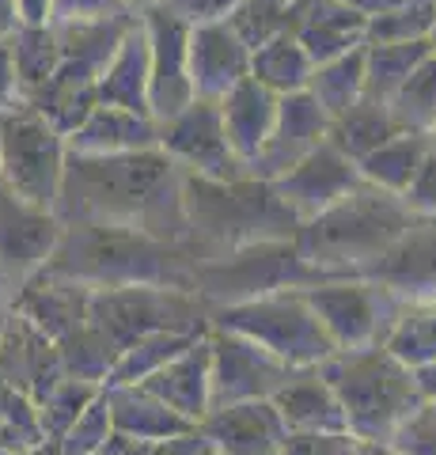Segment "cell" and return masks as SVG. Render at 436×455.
<instances>
[{
  "instance_id": "6da1fadb",
  "label": "cell",
  "mask_w": 436,
  "mask_h": 455,
  "mask_svg": "<svg viewBox=\"0 0 436 455\" xmlns=\"http://www.w3.org/2000/svg\"><path fill=\"white\" fill-rule=\"evenodd\" d=\"M61 224L133 228L163 243H190L182 171L160 148L122 156L68 152L58 209Z\"/></svg>"
},
{
  "instance_id": "7a4b0ae2",
  "label": "cell",
  "mask_w": 436,
  "mask_h": 455,
  "mask_svg": "<svg viewBox=\"0 0 436 455\" xmlns=\"http://www.w3.org/2000/svg\"><path fill=\"white\" fill-rule=\"evenodd\" d=\"M198 259L190 247L163 243L133 228L107 224H65V235L53 259L42 266L46 277H61L83 289H182L194 292Z\"/></svg>"
},
{
  "instance_id": "3957f363",
  "label": "cell",
  "mask_w": 436,
  "mask_h": 455,
  "mask_svg": "<svg viewBox=\"0 0 436 455\" xmlns=\"http://www.w3.org/2000/svg\"><path fill=\"white\" fill-rule=\"evenodd\" d=\"M182 197H186L190 220V254L198 262L224 259L232 251L273 243V239H297L300 220L277 197L273 182L262 179H198L182 175Z\"/></svg>"
},
{
  "instance_id": "277c9868",
  "label": "cell",
  "mask_w": 436,
  "mask_h": 455,
  "mask_svg": "<svg viewBox=\"0 0 436 455\" xmlns=\"http://www.w3.org/2000/svg\"><path fill=\"white\" fill-rule=\"evenodd\" d=\"M410 224L414 217L402 197L361 182L345 202L300 224L297 247L304 251L307 262L327 269L330 277H364L410 232Z\"/></svg>"
},
{
  "instance_id": "5b68a950",
  "label": "cell",
  "mask_w": 436,
  "mask_h": 455,
  "mask_svg": "<svg viewBox=\"0 0 436 455\" xmlns=\"http://www.w3.org/2000/svg\"><path fill=\"white\" fill-rule=\"evenodd\" d=\"M319 372L342 403L349 433L369 444H391L414 410L425 403L414 368H406L384 346L334 353L319 364Z\"/></svg>"
},
{
  "instance_id": "8992f818",
  "label": "cell",
  "mask_w": 436,
  "mask_h": 455,
  "mask_svg": "<svg viewBox=\"0 0 436 455\" xmlns=\"http://www.w3.org/2000/svg\"><path fill=\"white\" fill-rule=\"evenodd\" d=\"M327 281H342V277H330L327 269L307 262L297 239L255 243L224 254V259L198 262V269H194V292L209 304V311L262 300V296H277V292H304Z\"/></svg>"
},
{
  "instance_id": "52a82bcc",
  "label": "cell",
  "mask_w": 436,
  "mask_h": 455,
  "mask_svg": "<svg viewBox=\"0 0 436 455\" xmlns=\"http://www.w3.org/2000/svg\"><path fill=\"white\" fill-rule=\"evenodd\" d=\"M209 323L258 341L262 349H270L273 357H281L292 368H319L337 353L330 334L322 331L319 315L307 307L304 292H277V296H262V300L213 307Z\"/></svg>"
},
{
  "instance_id": "ba28073f",
  "label": "cell",
  "mask_w": 436,
  "mask_h": 455,
  "mask_svg": "<svg viewBox=\"0 0 436 455\" xmlns=\"http://www.w3.org/2000/svg\"><path fill=\"white\" fill-rule=\"evenodd\" d=\"M91 323L107 334L118 357L152 334H209V304L182 289H99L91 292Z\"/></svg>"
},
{
  "instance_id": "9c48e42d",
  "label": "cell",
  "mask_w": 436,
  "mask_h": 455,
  "mask_svg": "<svg viewBox=\"0 0 436 455\" xmlns=\"http://www.w3.org/2000/svg\"><path fill=\"white\" fill-rule=\"evenodd\" d=\"M68 140L38 110L20 107L0 122V187L38 209H58Z\"/></svg>"
},
{
  "instance_id": "30bf717a",
  "label": "cell",
  "mask_w": 436,
  "mask_h": 455,
  "mask_svg": "<svg viewBox=\"0 0 436 455\" xmlns=\"http://www.w3.org/2000/svg\"><path fill=\"white\" fill-rule=\"evenodd\" d=\"M304 300L319 315L337 353L384 346L406 307V300L369 277L315 284V289H304Z\"/></svg>"
},
{
  "instance_id": "8fae6325",
  "label": "cell",
  "mask_w": 436,
  "mask_h": 455,
  "mask_svg": "<svg viewBox=\"0 0 436 455\" xmlns=\"http://www.w3.org/2000/svg\"><path fill=\"white\" fill-rule=\"evenodd\" d=\"M160 152L182 175L217 179V182L247 179L243 160L232 152L228 133H224L220 103H213V99H194L175 118L160 122Z\"/></svg>"
},
{
  "instance_id": "7c38bea8",
  "label": "cell",
  "mask_w": 436,
  "mask_h": 455,
  "mask_svg": "<svg viewBox=\"0 0 436 455\" xmlns=\"http://www.w3.org/2000/svg\"><path fill=\"white\" fill-rule=\"evenodd\" d=\"M209 349H213V410L273 398L300 372V368L273 357L270 349H262L258 341L220 331V326L209 331Z\"/></svg>"
},
{
  "instance_id": "4fadbf2b",
  "label": "cell",
  "mask_w": 436,
  "mask_h": 455,
  "mask_svg": "<svg viewBox=\"0 0 436 455\" xmlns=\"http://www.w3.org/2000/svg\"><path fill=\"white\" fill-rule=\"evenodd\" d=\"M148 35V103H152V118L167 122L178 110H186L194 99V80H190V27L175 20L167 8H148L140 12Z\"/></svg>"
},
{
  "instance_id": "5bb4252c",
  "label": "cell",
  "mask_w": 436,
  "mask_h": 455,
  "mask_svg": "<svg viewBox=\"0 0 436 455\" xmlns=\"http://www.w3.org/2000/svg\"><path fill=\"white\" fill-rule=\"evenodd\" d=\"M65 235L58 212L23 202L0 187V281L20 284L42 274Z\"/></svg>"
},
{
  "instance_id": "9a60e30c",
  "label": "cell",
  "mask_w": 436,
  "mask_h": 455,
  "mask_svg": "<svg viewBox=\"0 0 436 455\" xmlns=\"http://www.w3.org/2000/svg\"><path fill=\"white\" fill-rule=\"evenodd\" d=\"M0 379L31 398L35 410L46 403V395L58 387L61 379H68L58 341L46 338L31 319H23L20 311H8V315L0 319Z\"/></svg>"
},
{
  "instance_id": "2e32d148",
  "label": "cell",
  "mask_w": 436,
  "mask_h": 455,
  "mask_svg": "<svg viewBox=\"0 0 436 455\" xmlns=\"http://www.w3.org/2000/svg\"><path fill=\"white\" fill-rule=\"evenodd\" d=\"M361 182H364L361 167L327 140V145H319L312 156H304L289 175H281L273 182V190H277L281 202L297 212V220L307 224V220H315L319 212L345 202Z\"/></svg>"
},
{
  "instance_id": "e0dca14e",
  "label": "cell",
  "mask_w": 436,
  "mask_h": 455,
  "mask_svg": "<svg viewBox=\"0 0 436 455\" xmlns=\"http://www.w3.org/2000/svg\"><path fill=\"white\" fill-rule=\"evenodd\" d=\"M330 140V114L315 103L312 92H297L281 99L273 133L266 140V148L258 152V160L250 164L247 175L262 182H277L281 175H289L304 156H312L319 145Z\"/></svg>"
},
{
  "instance_id": "ac0fdd59",
  "label": "cell",
  "mask_w": 436,
  "mask_h": 455,
  "mask_svg": "<svg viewBox=\"0 0 436 455\" xmlns=\"http://www.w3.org/2000/svg\"><path fill=\"white\" fill-rule=\"evenodd\" d=\"M198 433L220 455H281L289 425L277 414L273 398H258V403H235L213 410L198 425Z\"/></svg>"
},
{
  "instance_id": "d6986e66",
  "label": "cell",
  "mask_w": 436,
  "mask_h": 455,
  "mask_svg": "<svg viewBox=\"0 0 436 455\" xmlns=\"http://www.w3.org/2000/svg\"><path fill=\"white\" fill-rule=\"evenodd\" d=\"M364 277L379 281L406 304L436 300V220H414Z\"/></svg>"
},
{
  "instance_id": "ffe728a7",
  "label": "cell",
  "mask_w": 436,
  "mask_h": 455,
  "mask_svg": "<svg viewBox=\"0 0 436 455\" xmlns=\"http://www.w3.org/2000/svg\"><path fill=\"white\" fill-rule=\"evenodd\" d=\"M250 76V50L228 23H209L190 31V80L194 95L220 103Z\"/></svg>"
},
{
  "instance_id": "44dd1931",
  "label": "cell",
  "mask_w": 436,
  "mask_h": 455,
  "mask_svg": "<svg viewBox=\"0 0 436 455\" xmlns=\"http://www.w3.org/2000/svg\"><path fill=\"white\" fill-rule=\"evenodd\" d=\"M12 311H20L23 319H31L46 338L65 341L68 334H76L80 326L91 323V289L38 274L16 289Z\"/></svg>"
},
{
  "instance_id": "7402d4cb",
  "label": "cell",
  "mask_w": 436,
  "mask_h": 455,
  "mask_svg": "<svg viewBox=\"0 0 436 455\" xmlns=\"http://www.w3.org/2000/svg\"><path fill=\"white\" fill-rule=\"evenodd\" d=\"M140 387H148L156 398H163V403L178 410L186 421L202 425L213 414V349H209V334L202 341H194L182 357L160 368V372L145 379Z\"/></svg>"
},
{
  "instance_id": "603a6c76",
  "label": "cell",
  "mask_w": 436,
  "mask_h": 455,
  "mask_svg": "<svg viewBox=\"0 0 436 455\" xmlns=\"http://www.w3.org/2000/svg\"><path fill=\"white\" fill-rule=\"evenodd\" d=\"M292 35L300 38V46L315 65H327L369 42V20L342 0H304Z\"/></svg>"
},
{
  "instance_id": "cb8c5ba5",
  "label": "cell",
  "mask_w": 436,
  "mask_h": 455,
  "mask_svg": "<svg viewBox=\"0 0 436 455\" xmlns=\"http://www.w3.org/2000/svg\"><path fill=\"white\" fill-rule=\"evenodd\" d=\"M281 110V95H273L270 88H262L255 76H247L239 88H232L220 99V118H224V133H228L232 152L243 160V167L250 171V164L258 160V152L266 148V140L273 133Z\"/></svg>"
},
{
  "instance_id": "d4e9b609",
  "label": "cell",
  "mask_w": 436,
  "mask_h": 455,
  "mask_svg": "<svg viewBox=\"0 0 436 455\" xmlns=\"http://www.w3.org/2000/svg\"><path fill=\"white\" fill-rule=\"evenodd\" d=\"M140 148H160V122L122 107H95L80 130L68 133V152L80 156H122Z\"/></svg>"
},
{
  "instance_id": "484cf974",
  "label": "cell",
  "mask_w": 436,
  "mask_h": 455,
  "mask_svg": "<svg viewBox=\"0 0 436 455\" xmlns=\"http://www.w3.org/2000/svg\"><path fill=\"white\" fill-rule=\"evenodd\" d=\"M273 406L285 418L289 433H349L345 410L319 368H300L273 395Z\"/></svg>"
},
{
  "instance_id": "4316f807",
  "label": "cell",
  "mask_w": 436,
  "mask_h": 455,
  "mask_svg": "<svg viewBox=\"0 0 436 455\" xmlns=\"http://www.w3.org/2000/svg\"><path fill=\"white\" fill-rule=\"evenodd\" d=\"M107 403H110V421H115V433L125 440H178L198 433V425L186 421L156 398L148 387H103Z\"/></svg>"
},
{
  "instance_id": "83f0119b",
  "label": "cell",
  "mask_w": 436,
  "mask_h": 455,
  "mask_svg": "<svg viewBox=\"0 0 436 455\" xmlns=\"http://www.w3.org/2000/svg\"><path fill=\"white\" fill-rule=\"evenodd\" d=\"M148 80H152V68H148V35H145V23L130 27V35L122 38L118 53L110 57L107 73L99 80V103L103 107H122V110H133V114H148L152 118V103H148Z\"/></svg>"
},
{
  "instance_id": "f1b7e54d",
  "label": "cell",
  "mask_w": 436,
  "mask_h": 455,
  "mask_svg": "<svg viewBox=\"0 0 436 455\" xmlns=\"http://www.w3.org/2000/svg\"><path fill=\"white\" fill-rule=\"evenodd\" d=\"M429 152H432V140L425 133H399L395 140H387L384 148L364 156L357 167H361V179L369 182V187L402 197L410 190V182L417 179L421 164L429 160Z\"/></svg>"
},
{
  "instance_id": "f546056e",
  "label": "cell",
  "mask_w": 436,
  "mask_h": 455,
  "mask_svg": "<svg viewBox=\"0 0 436 455\" xmlns=\"http://www.w3.org/2000/svg\"><path fill=\"white\" fill-rule=\"evenodd\" d=\"M402 130L395 122L387 103H376V99L364 95L357 107H349L342 118L330 122V145L337 152H345L353 164H361L364 156H372L376 148H384L387 140H395Z\"/></svg>"
},
{
  "instance_id": "4dcf8cb0",
  "label": "cell",
  "mask_w": 436,
  "mask_h": 455,
  "mask_svg": "<svg viewBox=\"0 0 436 455\" xmlns=\"http://www.w3.org/2000/svg\"><path fill=\"white\" fill-rule=\"evenodd\" d=\"M432 57L425 42H369V61H364V95L376 103H391L399 88L410 80L421 65Z\"/></svg>"
},
{
  "instance_id": "1f68e13d",
  "label": "cell",
  "mask_w": 436,
  "mask_h": 455,
  "mask_svg": "<svg viewBox=\"0 0 436 455\" xmlns=\"http://www.w3.org/2000/svg\"><path fill=\"white\" fill-rule=\"evenodd\" d=\"M8 46H12V57H16L20 95H23V103H31L61 65V35L53 23H23L8 38Z\"/></svg>"
},
{
  "instance_id": "d6a6232c",
  "label": "cell",
  "mask_w": 436,
  "mask_h": 455,
  "mask_svg": "<svg viewBox=\"0 0 436 455\" xmlns=\"http://www.w3.org/2000/svg\"><path fill=\"white\" fill-rule=\"evenodd\" d=\"M312 73H315V61L307 57V50L300 46L297 35H281V38L270 42V46L250 53V76L281 99L307 92Z\"/></svg>"
},
{
  "instance_id": "836d02e7",
  "label": "cell",
  "mask_w": 436,
  "mask_h": 455,
  "mask_svg": "<svg viewBox=\"0 0 436 455\" xmlns=\"http://www.w3.org/2000/svg\"><path fill=\"white\" fill-rule=\"evenodd\" d=\"M364 61H369V42L361 50L345 53V57H334L327 65H315L312 84L307 92L315 95V103L334 118H342L349 107H357L364 99Z\"/></svg>"
},
{
  "instance_id": "e575fe53",
  "label": "cell",
  "mask_w": 436,
  "mask_h": 455,
  "mask_svg": "<svg viewBox=\"0 0 436 455\" xmlns=\"http://www.w3.org/2000/svg\"><path fill=\"white\" fill-rule=\"evenodd\" d=\"M205 334H152V338H140L137 346H130L118 357L115 364V376H110L107 387H137L167 368L175 357H182L194 341H202Z\"/></svg>"
},
{
  "instance_id": "d590c367",
  "label": "cell",
  "mask_w": 436,
  "mask_h": 455,
  "mask_svg": "<svg viewBox=\"0 0 436 455\" xmlns=\"http://www.w3.org/2000/svg\"><path fill=\"white\" fill-rule=\"evenodd\" d=\"M300 4L304 0H243V4L232 12L228 27L243 38V46L255 53L262 46H270L273 38L297 31Z\"/></svg>"
},
{
  "instance_id": "8d00e7d4",
  "label": "cell",
  "mask_w": 436,
  "mask_h": 455,
  "mask_svg": "<svg viewBox=\"0 0 436 455\" xmlns=\"http://www.w3.org/2000/svg\"><path fill=\"white\" fill-rule=\"evenodd\" d=\"M58 353H61L68 379H83V383H95V387H107L118 364V349L110 346L107 334L95 323L80 326L76 334L58 341Z\"/></svg>"
},
{
  "instance_id": "74e56055",
  "label": "cell",
  "mask_w": 436,
  "mask_h": 455,
  "mask_svg": "<svg viewBox=\"0 0 436 455\" xmlns=\"http://www.w3.org/2000/svg\"><path fill=\"white\" fill-rule=\"evenodd\" d=\"M384 349L395 353V357L406 368H414V372L432 364L436 361V300L406 304L395 331H391L384 341Z\"/></svg>"
},
{
  "instance_id": "f35d334b",
  "label": "cell",
  "mask_w": 436,
  "mask_h": 455,
  "mask_svg": "<svg viewBox=\"0 0 436 455\" xmlns=\"http://www.w3.org/2000/svg\"><path fill=\"white\" fill-rule=\"evenodd\" d=\"M387 107L395 114L402 133H425V137L436 133V53L402 84Z\"/></svg>"
},
{
  "instance_id": "ab89813d",
  "label": "cell",
  "mask_w": 436,
  "mask_h": 455,
  "mask_svg": "<svg viewBox=\"0 0 436 455\" xmlns=\"http://www.w3.org/2000/svg\"><path fill=\"white\" fill-rule=\"evenodd\" d=\"M103 395V387L83 379H61L58 387L46 395V403L38 406V429H42V444H61V436L80 421V414L88 410L95 398Z\"/></svg>"
},
{
  "instance_id": "60d3db41",
  "label": "cell",
  "mask_w": 436,
  "mask_h": 455,
  "mask_svg": "<svg viewBox=\"0 0 436 455\" xmlns=\"http://www.w3.org/2000/svg\"><path fill=\"white\" fill-rule=\"evenodd\" d=\"M436 23V0H406L402 8L369 20V42H425Z\"/></svg>"
},
{
  "instance_id": "b9f144b4",
  "label": "cell",
  "mask_w": 436,
  "mask_h": 455,
  "mask_svg": "<svg viewBox=\"0 0 436 455\" xmlns=\"http://www.w3.org/2000/svg\"><path fill=\"white\" fill-rule=\"evenodd\" d=\"M115 436V421H110V403L107 391L83 410L80 421L61 436L58 455H99L107 448V440Z\"/></svg>"
},
{
  "instance_id": "7bdbcfd3",
  "label": "cell",
  "mask_w": 436,
  "mask_h": 455,
  "mask_svg": "<svg viewBox=\"0 0 436 455\" xmlns=\"http://www.w3.org/2000/svg\"><path fill=\"white\" fill-rule=\"evenodd\" d=\"M133 16L125 0H53L50 4V23L53 27H73V23H107Z\"/></svg>"
},
{
  "instance_id": "ee69618b",
  "label": "cell",
  "mask_w": 436,
  "mask_h": 455,
  "mask_svg": "<svg viewBox=\"0 0 436 455\" xmlns=\"http://www.w3.org/2000/svg\"><path fill=\"white\" fill-rule=\"evenodd\" d=\"M205 448L209 440L202 433H190L178 440H125L115 433L99 455H202Z\"/></svg>"
},
{
  "instance_id": "f6af8a7d",
  "label": "cell",
  "mask_w": 436,
  "mask_h": 455,
  "mask_svg": "<svg viewBox=\"0 0 436 455\" xmlns=\"http://www.w3.org/2000/svg\"><path fill=\"white\" fill-rule=\"evenodd\" d=\"M0 425L16 429L27 448H42V429H38V410L27 395H20L12 383L0 379Z\"/></svg>"
},
{
  "instance_id": "bcb514c9",
  "label": "cell",
  "mask_w": 436,
  "mask_h": 455,
  "mask_svg": "<svg viewBox=\"0 0 436 455\" xmlns=\"http://www.w3.org/2000/svg\"><path fill=\"white\" fill-rule=\"evenodd\" d=\"M391 448L402 455H436V403H421L395 433Z\"/></svg>"
},
{
  "instance_id": "7dc6e473",
  "label": "cell",
  "mask_w": 436,
  "mask_h": 455,
  "mask_svg": "<svg viewBox=\"0 0 436 455\" xmlns=\"http://www.w3.org/2000/svg\"><path fill=\"white\" fill-rule=\"evenodd\" d=\"M357 448L353 433H289L281 455H357Z\"/></svg>"
},
{
  "instance_id": "c3c4849f",
  "label": "cell",
  "mask_w": 436,
  "mask_h": 455,
  "mask_svg": "<svg viewBox=\"0 0 436 455\" xmlns=\"http://www.w3.org/2000/svg\"><path fill=\"white\" fill-rule=\"evenodd\" d=\"M239 4L243 0H160V8H167L190 31L194 27H209V23H228Z\"/></svg>"
},
{
  "instance_id": "681fc988",
  "label": "cell",
  "mask_w": 436,
  "mask_h": 455,
  "mask_svg": "<svg viewBox=\"0 0 436 455\" xmlns=\"http://www.w3.org/2000/svg\"><path fill=\"white\" fill-rule=\"evenodd\" d=\"M402 202L414 220H436V152H429V160L421 164L410 190L402 194Z\"/></svg>"
},
{
  "instance_id": "f907efd6",
  "label": "cell",
  "mask_w": 436,
  "mask_h": 455,
  "mask_svg": "<svg viewBox=\"0 0 436 455\" xmlns=\"http://www.w3.org/2000/svg\"><path fill=\"white\" fill-rule=\"evenodd\" d=\"M23 95H20V76H16V57H12V46L0 42V114L20 110Z\"/></svg>"
},
{
  "instance_id": "816d5d0a",
  "label": "cell",
  "mask_w": 436,
  "mask_h": 455,
  "mask_svg": "<svg viewBox=\"0 0 436 455\" xmlns=\"http://www.w3.org/2000/svg\"><path fill=\"white\" fill-rule=\"evenodd\" d=\"M342 4H349L353 12H361L364 20H379V16H387V12L402 8L406 0H342Z\"/></svg>"
},
{
  "instance_id": "f5cc1de1",
  "label": "cell",
  "mask_w": 436,
  "mask_h": 455,
  "mask_svg": "<svg viewBox=\"0 0 436 455\" xmlns=\"http://www.w3.org/2000/svg\"><path fill=\"white\" fill-rule=\"evenodd\" d=\"M23 27V16H20V4L16 0H0V42H8Z\"/></svg>"
},
{
  "instance_id": "db71d44e",
  "label": "cell",
  "mask_w": 436,
  "mask_h": 455,
  "mask_svg": "<svg viewBox=\"0 0 436 455\" xmlns=\"http://www.w3.org/2000/svg\"><path fill=\"white\" fill-rule=\"evenodd\" d=\"M23 23H50V4L53 0H16Z\"/></svg>"
},
{
  "instance_id": "11a10c76",
  "label": "cell",
  "mask_w": 436,
  "mask_h": 455,
  "mask_svg": "<svg viewBox=\"0 0 436 455\" xmlns=\"http://www.w3.org/2000/svg\"><path fill=\"white\" fill-rule=\"evenodd\" d=\"M27 451H35V448H27V440L16 429L0 425V455H27Z\"/></svg>"
},
{
  "instance_id": "9f6ffc18",
  "label": "cell",
  "mask_w": 436,
  "mask_h": 455,
  "mask_svg": "<svg viewBox=\"0 0 436 455\" xmlns=\"http://www.w3.org/2000/svg\"><path fill=\"white\" fill-rule=\"evenodd\" d=\"M417 387H421V398L425 403H436V361L432 364H425V368H417Z\"/></svg>"
},
{
  "instance_id": "6f0895ef",
  "label": "cell",
  "mask_w": 436,
  "mask_h": 455,
  "mask_svg": "<svg viewBox=\"0 0 436 455\" xmlns=\"http://www.w3.org/2000/svg\"><path fill=\"white\" fill-rule=\"evenodd\" d=\"M357 455H402V451H395L391 444H369V440H361Z\"/></svg>"
},
{
  "instance_id": "680465c9",
  "label": "cell",
  "mask_w": 436,
  "mask_h": 455,
  "mask_svg": "<svg viewBox=\"0 0 436 455\" xmlns=\"http://www.w3.org/2000/svg\"><path fill=\"white\" fill-rule=\"evenodd\" d=\"M125 4H130V12H133V16H140V12L156 8V4H160V0H125Z\"/></svg>"
},
{
  "instance_id": "91938a15",
  "label": "cell",
  "mask_w": 436,
  "mask_h": 455,
  "mask_svg": "<svg viewBox=\"0 0 436 455\" xmlns=\"http://www.w3.org/2000/svg\"><path fill=\"white\" fill-rule=\"evenodd\" d=\"M429 46H432V53H436V23H432V35H429Z\"/></svg>"
},
{
  "instance_id": "94428289",
  "label": "cell",
  "mask_w": 436,
  "mask_h": 455,
  "mask_svg": "<svg viewBox=\"0 0 436 455\" xmlns=\"http://www.w3.org/2000/svg\"><path fill=\"white\" fill-rule=\"evenodd\" d=\"M202 455H220V451H217V448H213V444H209V448H205V451H202Z\"/></svg>"
},
{
  "instance_id": "6125c7cd",
  "label": "cell",
  "mask_w": 436,
  "mask_h": 455,
  "mask_svg": "<svg viewBox=\"0 0 436 455\" xmlns=\"http://www.w3.org/2000/svg\"><path fill=\"white\" fill-rule=\"evenodd\" d=\"M429 140H432V152H436V133H432V137H429Z\"/></svg>"
},
{
  "instance_id": "be15d7a7",
  "label": "cell",
  "mask_w": 436,
  "mask_h": 455,
  "mask_svg": "<svg viewBox=\"0 0 436 455\" xmlns=\"http://www.w3.org/2000/svg\"><path fill=\"white\" fill-rule=\"evenodd\" d=\"M0 122H4V114H0Z\"/></svg>"
}]
</instances>
